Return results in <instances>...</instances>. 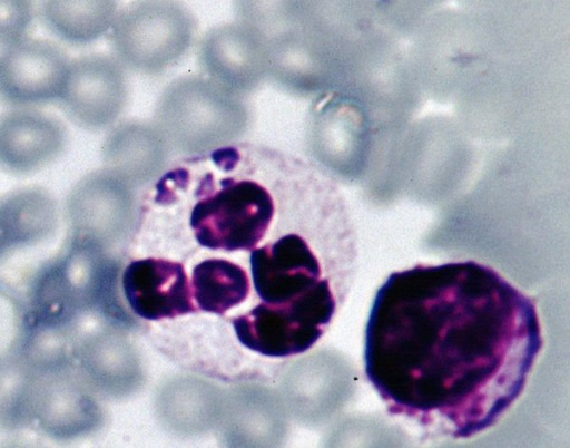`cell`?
I'll return each instance as SVG.
<instances>
[{
    "instance_id": "obj_1",
    "label": "cell",
    "mask_w": 570,
    "mask_h": 448,
    "mask_svg": "<svg viewBox=\"0 0 570 448\" xmlns=\"http://www.w3.org/2000/svg\"><path fill=\"white\" fill-rule=\"evenodd\" d=\"M542 345L534 301L492 267L419 264L377 290L364 370L391 415L468 438L518 400Z\"/></svg>"
},
{
    "instance_id": "obj_2",
    "label": "cell",
    "mask_w": 570,
    "mask_h": 448,
    "mask_svg": "<svg viewBox=\"0 0 570 448\" xmlns=\"http://www.w3.org/2000/svg\"><path fill=\"white\" fill-rule=\"evenodd\" d=\"M338 289L325 284L286 303H261L234 318L238 341L247 349L273 358L303 353L323 335L337 308Z\"/></svg>"
},
{
    "instance_id": "obj_3",
    "label": "cell",
    "mask_w": 570,
    "mask_h": 448,
    "mask_svg": "<svg viewBox=\"0 0 570 448\" xmlns=\"http://www.w3.org/2000/svg\"><path fill=\"white\" fill-rule=\"evenodd\" d=\"M220 186L191 211L189 222L196 241L210 250H254L273 218L272 195L250 179L225 178Z\"/></svg>"
},
{
    "instance_id": "obj_4",
    "label": "cell",
    "mask_w": 570,
    "mask_h": 448,
    "mask_svg": "<svg viewBox=\"0 0 570 448\" xmlns=\"http://www.w3.org/2000/svg\"><path fill=\"white\" fill-rule=\"evenodd\" d=\"M249 261L255 291L264 303H286L325 284L345 293L350 285L332 277L307 242L295 233L252 250Z\"/></svg>"
},
{
    "instance_id": "obj_5",
    "label": "cell",
    "mask_w": 570,
    "mask_h": 448,
    "mask_svg": "<svg viewBox=\"0 0 570 448\" xmlns=\"http://www.w3.org/2000/svg\"><path fill=\"white\" fill-rule=\"evenodd\" d=\"M104 422L97 396L75 369L37 376L32 425L45 437L61 445L72 444L97 434Z\"/></svg>"
},
{
    "instance_id": "obj_6",
    "label": "cell",
    "mask_w": 570,
    "mask_h": 448,
    "mask_svg": "<svg viewBox=\"0 0 570 448\" xmlns=\"http://www.w3.org/2000/svg\"><path fill=\"white\" fill-rule=\"evenodd\" d=\"M69 61L55 43L22 39L0 50V96L13 105L59 99Z\"/></svg>"
},
{
    "instance_id": "obj_7",
    "label": "cell",
    "mask_w": 570,
    "mask_h": 448,
    "mask_svg": "<svg viewBox=\"0 0 570 448\" xmlns=\"http://www.w3.org/2000/svg\"><path fill=\"white\" fill-rule=\"evenodd\" d=\"M216 428L223 448H283L287 412L281 397L268 388L240 386L225 398Z\"/></svg>"
},
{
    "instance_id": "obj_8",
    "label": "cell",
    "mask_w": 570,
    "mask_h": 448,
    "mask_svg": "<svg viewBox=\"0 0 570 448\" xmlns=\"http://www.w3.org/2000/svg\"><path fill=\"white\" fill-rule=\"evenodd\" d=\"M122 290L132 312L146 320L195 313L183 264L165 259L136 260L124 271Z\"/></svg>"
},
{
    "instance_id": "obj_9",
    "label": "cell",
    "mask_w": 570,
    "mask_h": 448,
    "mask_svg": "<svg viewBox=\"0 0 570 448\" xmlns=\"http://www.w3.org/2000/svg\"><path fill=\"white\" fill-rule=\"evenodd\" d=\"M67 132L55 116L18 108L0 116V169L26 175L52 163L63 150Z\"/></svg>"
},
{
    "instance_id": "obj_10",
    "label": "cell",
    "mask_w": 570,
    "mask_h": 448,
    "mask_svg": "<svg viewBox=\"0 0 570 448\" xmlns=\"http://www.w3.org/2000/svg\"><path fill=\"white\" fill-rule=\"evenodd\" d=\"M75 371L104 398L119 399L135 392L142 370L132 345L115 331H98L78 339Z\"/></svg>"
},
{
    "instance_id": "obj_11",
    "label": "cell",
    "mask_w": 570,
    "mask_h": 448,
    "mask_svg": "<svg viewBox=\"0 0 570 448\" xmlns=\"http://www.w3.org/2000/svg\"><path fill=\"white\" fill-rule=\"evenodd\" d=\"M224 402L225 397L215 384L179 376L159 388L155 409L167 431L180 438H196L217 427Z\"/></svg>"
},
{
    "instance_id": "obj_12",
    "label": "cell",
    "mask_w": 570,
    "mask_h": 448,
    "mask_svg": "<svg viewBox=\"0 0 570 448\" xmlns=\"http://www.w3.org/2000/svg\"><path fill=\"white\" fill-rule=\"evenodd\" d=\"M117 99V76L109 61L86 56L69 62L59 100L70 119L99 127L112 117Z\"/></svg>"
},
{
    "instance_id": "obj_13",
    "label": "cell",
    "mask_w": 570,
    "mask_h": 448,
    "mask_svg": "<svg viewBox=\"0 0 570 448\" xmlns=\"http://www.w3.org/2000/svg\"><path fill=\"white\" fill-rule=\"evenodd\" d=\"M0 216L11 250L49 238L58 224L53 197L39 187H24L0 198Z\"/></svg>"
},
{
    "instance_id": "obj_14",
    "label": "cell",
    "mask_w": 570,
    "mask_h": 448,
    "mask_svg": "<svg viewBox=\"0 0 570 448\" xmlns=\"http://www.w3.org/2000/svg\"><path fill=\"white\" fill-rule=\"evenodd\" d=\"M76 329L26 319L17 356L36 374L75 369Z\"/></svg>"
},
{
    "instance_id": "obj_15",
    "label": "cell",
    "mask_w": 570,
    "mask_h": 448,
    "mask_svg": "<svg viewBox=\"0 0 570 448\" xmlns=\"http://www.w3.org/2000/svg\"><path fill=\"white\" fill-rule=\"evenodd\" d=\"M194 298L202 311L224 314L242 303L249 293L245 270L224 259H208L193 270Z\"/></svg>"
},
{
    "instance_id": "obj_16",
    "label": "cell",
    "mask_w": 570,
    "mask_h": 448,
    "mask_svg": "<svg viewBox=\"0 0 570 448\" xmlns=\"http://www.w3.org/2000/svg\"><path fill=\"white\" fill-rule=\"evenodd\" d=\"M36 379L18 356L0 359L1 431H21L32 425Z\"/></svg>"
},
{
    "instance_id": "obj_17",
    "label": "cell",
    "mask_w": 570,
    "mask_h": 448,
    "mask_svg": "<svg viewBox=\"0 0 570 448\" xmlns=\"http://www.w3.org/2000/svg\"><path fill=\"white\" fill-rule=\"evenodd\" d=\"M41 14L56 36L69 43H85L106 27L109 6L88 1H47Z\"/></svg>"
},
{
    "instance_id": "obj_18",
    "label": "cell",
    "mask_w": 570,
    "mask_h": 448,
    "mask_svg": "<svg viewBox=\"0 0 570 448\" xmlns=\"http://www.w3.org/2000/svg\"><path fill=\"white\" fill-rule=\"evenodd\" d=\"M26 314L23 299L0 281V359L17 356Z\"/></svg>"
},
{
    "instance_id": "obj_19",
    "label": "cell",
    "mask_w": 570,
    "mask_h": 448,
    "mask_svg": "<svg viewBox=\"0 0 570 448\" xmlns=\"http://www.w3.org/2000/svg\"><path fill=\"white\" fill-rule=\"evenodd\" d=\"M32 6L26 1H0L1 49L22 39L32 21Z\"/></svg>"
},
{
    "instance_id": "obj_20",
    "label": "cell",
    "mask_w": 570,
    "mask_h": 448,
    "mask_svg": "<svg viewBox=\"0 0 570 448\" xmlns=\"http://www.w3.org/2000/svg\"><path fill=\"white\" fill-rule=\"evenodd\" d=\"M238 158V153L233 148L219 149L213 154V159L216 162V164L222 167L225 165V169H229L228 165H230V168H233Z\"/></svg>"
},
{
    "instance_id": "obj_21",
    "label": "cell",
    "mask_w": 570,
    "mask_h": 448,
    "mask_svg": "<svg viewBox=\"0 0 570 448\" xmlns=\"http://www.w3.org/2000/svg\"><path fill=\"white\" fill-rule=\"evenodd\" d=\"M0 448H47L42 444L26 439H9L0 442Z\"/></svg>"
},
{
    "instance_id": "obj_22",
    "label": "cell",
    "mask_w": 570,
    "mask_h": 448,
    "mask_svg": "<svg viewBox=\"0 0 570 448\" xmlns=\"http://www.w3.org/2000/svg\"><path fill=\"white\" fill-rule=\"evenodd\" d=\"M11 251L0 216V260Z\"/></svg>"
}]
</instances>
